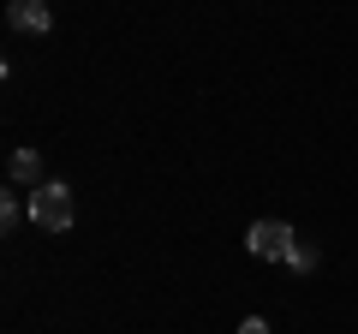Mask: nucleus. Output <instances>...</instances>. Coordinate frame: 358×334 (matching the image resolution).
<instances>
[{"instance_id":"1","label":"nucleus","mask_w":358,"mask_h":334,"mask_svg":"<svg viewBox=\"0 0 358 334\" xmlns=\"http://www.w3.org/2000/svg\"><path fill=\"white\" fill-rule=\"evenodd\" d=\"M30 221H36L42 233H66L72 227V185L42 180L36 191H30Z\"/></svg>"},{"instance_id":"6","label":"nucleus","mask_w":358,"mask_h":334,"mask_svg":"<svg viewBox=\"0 0 358 334\" xmlns=\"http://www.w3.org/2000/svg\"><path fill=\"white\" fill-rule=\"evenodd\" d=\"M239 334H275V328H268L263 317H245V322H239Z\"/></svg>"},{"instance_id":"2","label":"nucleus","mask_w":358,"mask_h":334,"mask_svg":"<svg viewBox=\"0 0 358 334\" xmlns=\"http://www.w3.org/2000/svg\"><path fill=\"white\" fill-rule=\"evenodd\" d=\"M245 251L263 263H287L299 251V233L287 227V221H251V233H245Z\"/></svg>"},{"instance_id":"3","label":"nucleus","mask_w":358,"mask_h":334,"mask_svg":"<svg viewBox=\"0 0 358 334\" xmlns=\"http://www.w3.org/2000/svg\"><path fill=\"white\" fill-rule=\"evenodd\" d=\"M6 24L24 30V36H48L54 13H48V0H13V6H6Z\"/></svg>"},{"instance_id":"5","label":"nucleus","mask_w":358,"mask_h":334,"mask_svg":"<svg viewBox=\"0 0 358 334\" xmlns=\"http://www.w3.org/2000/svg\"><path fill=\"white\" fill-rule=\"evenodd\" d=\"M287 269H299V275H310V269H317V251H310V245H299L293 257H287Z\"/></svg>"},{"instance_id":"4","label":"nucleus","mask_w":358,"mask_h":334,"mask_svg":"<svg viewBox=\"0 0 358 334\" xmlns=\"http://www.w3.org/2000/svg\"><path fill=\"white\" fill-rule=\"evenodd\" d=\"M6 173H13L18 185H42V155H36V150H13V161H6Z\"/></svg>"}]
</instances>
